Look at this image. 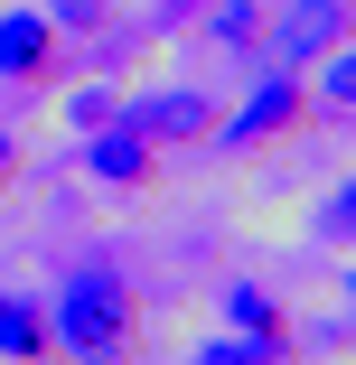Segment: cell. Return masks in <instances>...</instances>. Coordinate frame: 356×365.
Segmentation results:
<instances>
[{
  "label": "cell",
  "mask_w": 356,
  "mask_h": 365,
  "mask_svg": "<svg viewBox=\"0 0 356 365\" xmlns=\"http://www.w3.org/2000/svg\"><path fill=\"white\" fill-rule=\"evenodd\" d=\"M76 76V56H66V29L38 10H0V85H19V94H47V85H66Z\"/></svg>",
  "instance_id": "obj_4"
},
{
  "label": "cell",
  "mask_w": 356,
  "mask_h": 365,
  "mask_svg": "<svg viewBox=\"0 0 356 365\" xmlns=\"http://www.w3.org/2000/svg\"><path fill=\"white\" fill-rule=\"evenodd\" d=\"M103 365H131V356H103Z\"/></svg>",
  "instance_id": "obj_17"
},
{
  "label": "cell",
  "mask_w": 356,
  "mask_h": 365,
  "mask_svg": "<svg viewBox=\"0 0 356 365\" xmlns=\"http://www.w3.org/2000/svg\"><path fill=\"white\" fill-rule=\"evenodd\" d=\"M300 131H310V85H300V66L272 56L253 76V94L235 113H216V140H206V150H291Z\"/></svg>",
  "instance_id": "obj_2"
},
{
  "label": "cell",
  "mask_w": 356,
  "mask_h": 365,
  "mask_svg": "<svg viewBox=\"0 0 356 365\" xmlns=\"http://www.w3.org/2000/svg\"><path fill=\"white\" fill-rule=\"evenodd\" d=\"M216 309H225V328H291L281 290H263V281H225V290H216Z\"/></svg>",
  "instance_id": "obj_10"
},
{
  "label": "cell",
  "mask_w": 356,
  "mask_h": 365,
  "mask_svg": "<svg viewBox=\"0 0 356 365\" xmlns=\"http://www.w3.org/2000/svg\"><path fill=\"white\" fill-rule=\"evenodd\" d=\"M310 66H319V76H300L310 85V122H337L347 131V113H356V47H328Z\"/></svg>",
  "instance_id": "obj_9"
},
{
  "label": "cell",
  "mask_w": 356,
  "mask_h": 365,
  "mask_svg": "<svg viewBox=\"0 0 356 365\" xmlns=\"http://www.w3.org/2000/svg\"><path fill=\"white\" fill-rule=\"evenodd\" d=\"M47 328H56V356L66 365H103V356H131L141 346V290L113 272V262H76L47 300Z\"/></svg>",
  "instance_id": "obj_1"
},
{
  "label": "cell",
  "mask_w": 356,
  "mask_h": 365,
  "mask_svg": "<svg viewBox=\"0 0 356 365\" xmlns=\"http://www.w3.org/2000/svg\"><path fill=\"white\" fill-rule=\"evenodd\" d=\"M76 150H85V178H94V187H113V197L160 187V169H169V150H151V140H141V131H122V122L76 131Z\"/></svg>",
  "instance_id": "obj_5"
},
{
  "label": "cell",
  "mask_w": 356,
  "mask_h": 365,
  "mask_svg": "<svg viewBox=\"0 0 356 365\" xmlns=\"http://www.w3.org/2000/svg\"><path fill=\"white\" fill-rule=\"evenodd\" d=\"M310 235L347 253V235H356V178H347V169H337V187H328V197L310 206Z\"/></svg>",
  "instance_id": "obj_12"
},
{
  "label": "cell",
  "mask_w": 356,
  "mask_h": 365,
  "mask_svg": "<svg viewBox=\"0 0 356 365\" xmlns=\"http://www.w3.org/2000/svg\"><path fill=\"white\" fill-rule=\"evenodd\" d=\"M0 365H66L56 356V328L29 290H0Z\"/></svg>",
  "instance_id": "obj_8"
},
{
  "label": "cell",
  "mask_w": 356,
  "mask_h": 365,
  "mask_svg": "<svg viewBox=\"0 0 356 365\" xmlns=\"http://www.w3.org/2000/svg\"><path fill=\"white\" fill-rule=\"evenodd\" d=\"M281 66H310V56H328V47H347V0H291V10L272 19V38H263Z\"/></svg>",
  "instance_id": "obj_6"
},
{
  "label": "cell",
  "mask_w": 356,
  "mask_h": 365,
  "mask_svg": "<svg viewBox=\"0 0 356 365\" xmlns=\"http://www.w3.org/2000/svg\"><path fill=\"white\" fill-rule=\"evenodd\" d=\"M19 169H29V140H19L10 122H0V197H10V187H19Z\"/></svg>",
  "instance_id": "obj_15"
},
{
  "label": "cell",
  "mask_w": 356,
  "mask_h": 365,
  "mask_svg": "<svg viewBox=\"0 0 356 365\" xmlns=\"http://www.w3.org/2000/svg\"><path fill=\"white\" fill-rule=\"evenodd\" d=\"M38 10H47L66 38H103V29H113V0H38Z\"/></svg>",
  "instance_id": "obj_13"
},
{
  "label": "cell",
  "mask_w": 356,
  "mask_h": 365,
  "mask_svg": "<svg viewBox=\"0 0 356 365\" xmlns=\"http://www.w3.org/2000/svg\"><path fill=\"white\" fill-rule=\"evenodd\" d=\"M216 94L206 85H160V94H122V131H141L151 140V150H206V140H216Z\"/></svg>",
  "instance_id": "obj_3"
},
{
  "label": "cell",
  "mask_w": 356,
  "mask_h": 365,
  "mask_svg": "<svg viewBox=\"0 0 356 365\" xmlns=\"http://www.w3.org/2000/svg\"><path fill=\"white\" fill-rule=\"evenodd\" d=\"M188 365H300V328H216L188 346Z\"/></svg>",
  "instance_id": "obj_7"
},
{
  "label": "cell",
  "mask_w": 356,
  "mask_h": 365,
  "mask_svg": "<svg viewBox=\"0 0 356 365\" xmlns=\"http://www.w3.org/2000/svg\"><path fill=\"white\" fill-rule=\"evenodd\" d=\"M113 113H122V85H76V94H66V131H94Z\"/></svg>",
  "instance_id": "obj_14"
},
{
  "label": "cell",
  "mask_w": 356,
  "mask_h": 365,
  "mask_svg": "<svg viewBox=\"0 0 356 365\" xmlns=\"http://www.w3.org/2000/svg\"><path fill=\"white\" fill-rule=\"evenodd\" d=\"M206 38H216V47H235V56H263V38H272V10H263V0H225V10L206 19Z\"/></svg>",
  "instance_id": "obj_11"
},
{
  "label": "cell",
  "mask_w": 356,
  "mask_h": 365,
  "mask_svg": "<svg viewBox=\"0 0 356 365\" xmlns=\"http://www.w3.org/2000/svg\"><path fill=\"white\" fill-rule=\"evenodd\" d=\"M300 346H319V356H347V309H328V319H319Z\"/></svg>",
  "instance_id": "obj_16"
}]
</instances>
